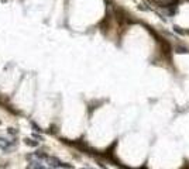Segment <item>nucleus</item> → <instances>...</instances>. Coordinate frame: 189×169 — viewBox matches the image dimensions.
I'll use <instances>...</instances> for the list:
<instances>
[{"instance_id":"f257e3e1","label":"nucleus","mask_w":189,"mask_h":169,"mask_svg":"<svg viewBox=\"0 0 189 169\" xmlns=\"http://www.w3.org/2000/svg\"><path fill=\"white\" fill-rule=\"evenodd\" d=\"M44 162L50 166V168H62V169H74L72 165H69V164H65L62 162L61 159L55 158V157H50V155H47V158L44 159Z\"/></svg>"},{"instance_id":"f03ea898","label":"nucleus","mask_w":189,"mask_h":169,"mask_svg":"<svg viewBox=\"0 0 189 169\" xmlns=\"http://www.w3.org/2000/svg\"><path fill=\"white\" fill-rule=\"evenodd\" d=\"M16 145H17V141H16V139L10 141V139H7V138L0 137V149H3V151L9 152L11 148H14Z\"/></svg>"},{"instance_id":"7ed1b4c3","label":"nucleus","mask_w":189,"mask_h":169,"mask_svg":"<svg viewBox=\"0 0 189 169\" xmlns=\"http://www.w3.org/2000/svg\"><path fill=\"white\" fill-rule=\"evenodd\" d=\"M27 169H48L45 165H42L41 161H32V162H30V165H28V168Z\"/></svg>"},{"instance_id":"20e7f679","label":"nucleus","mask_w":189,"mask_h":169,"mask_svg":"<svg viewBox=\"0 0 189 169\" xmlns=\"http://www.w3.org/2000/svg\"><path fill=\"white\" fill-rule=\"evenodd\" d=\"M24 144L28 147H38V141H35L34 138H24Z\"/></svg>"},{"instance_id":"39448f33","label":"nucleus","mask_w":189,"mask_h":169,"mask_svg":"<svg viewBox=\"0 0 189 169\" xmlns=\"http://www.w3.org/2000/svg\"><path fill=\"white\" fill-rule=\"evenodd\" d=\"M7 133H9L10 135H17V130H16V128H11V127L7 130Z\"/></svg>"},{"instance_id":"423d86ee","label":"nucleus","mask_w":189,"mask_h":169,"mask_svg":"<svg viewBox=\"0 0 189 169\" xmlns=\"http://www.w3.org/2000/svg\"><path fill=\"white\" fill-rule=\"evenodd\" d=\"M31 127H32V128H35V131H38V133H41V131H42L41 128H40V127L37 126V124H35L34 121H31Z\"/></svg>"},{"instance_id":"0eeeda50","label":"nucleus","mask_w":189,"mask_h":169,"mask_svg":"<svg viewBox=\"0 0 189 169\" xmlns=\"http://www.w3.org/2000/svg\"><path fill=\"white\" fill-rule=\"evenodd\" d=\"M32 138H34V139H38V141H41L42 139L41 135H38V134H32Z\"/></svg>"}]
</instances>
